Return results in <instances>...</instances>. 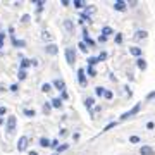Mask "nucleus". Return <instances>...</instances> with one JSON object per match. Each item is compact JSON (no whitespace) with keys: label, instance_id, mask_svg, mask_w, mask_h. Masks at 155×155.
Here are the masks:
<instances>
[{"label":"nucleus","instance_id":"a211bd4d","mask_svg":"<svg viewBox=\"0 0 155 155\" xmlns=\"http://www.w3.org/2000/svg\"><path fill=\"white\" fill-rule=\"evenodd\" d=\"M136 66H138L140 69H141V71H145V69H147V61H145V59H141V57H140L138 61H136Z\"/></svg>","mask_w":155,"mask_h":155},{"label":"nucleus","instance_id":"cd10ccee","mask_svg":"<svg viewBox=\"0 0 155 155\" xmlns=\"http://www.w3.org/2000/svg\"><path fill=\"white\" fill-rule=\"evenodd\" d=\"M12 43H14V47H24V45H26L22 40H16L14 36H12Z\"/></svg>","mask_w":155,"mask_h":155},{"label":"nucleus","instance_id":"de8ad7c7","mask_svg":"<svg viewBox=\"0 0 155 155\" xmlns=\"http://www.w3.org/2000/svg\"><path fill=\"white\" fill-rule=\"evenodd\" d=\"M29 155H38V152H35V150H31V152H29Z\"/></svg>","mask_w":155,"mask_h":155},{"label":"nucleus","instance_id":"37998d69","mask_svg":"<svg viewBox=\"0 0 155 155\" xmlns=\"http://www.w3.org/2000/svg\"><path fill=\"white\" fill-rule=\"evenodd\" d=\"M61 4H62V5H64V7H67V5H71V2H69V0H62Z\"/></svg>","mask_w":155,"mask_h":155},{"label":"nucleus","instance_id":"4c0bfd02","mask_svg":"<svg viewBox=\"0 0 155 155\" xmlns=\"http://www.w3.org/2000/svg\"><path fill=\"white\" fill-rule=\"evenodd\" d=\"M57 147H59V141H57V140L50 141V148H57Z\"/></svg>","mask_w":155,"mask_h":155},{"label":"nucleus","instance_id":"a19ab883","mask_svg":"<svg viewBox=\"0 0 155 155\" xmlns=\"http://www.w3.org/2000/svg\"><path fill=\"white\" fill-rule=\"evenodd\" d=\"M5 114H7V109H5V107H0V117L5 116Z\"/></svg>","mask_w":155,"mask_h":155},{"label":"nucleus","instance_id":"dca6fc26","mask_svg":"<svg viewBox=\"0 0 155 155\" xmlns=\"http://www.w3.org/2000/svg\"><path fill=\"white\" fill-rule=\"evenodd\" d=\"M134 38H136V40H145V38H147V31H143V29H138V31L134 33Z\"/></svg>","mask_w":155,"mask_h":155},{"label":"nucleus","instance_id":"a18cd8bd","mask_svg":"<svg viewBox=\"0 0 155 155\" xmlns=\"http://www.w3.org/2000/svg\"><path fill=\"white\" fill-rule=\"evenodd\" d=\"M98 41H100V43H105V41H107V38H105V36H102V35H100V38H98Z\"/></svg>","mask_w":155,"mask_h":155},{"label":"nucleus","instance_id":"f704fd0d","mask_svg":"<svg viewBox=\"0 0 155 155\" xmlns=\"http://www.w3.org/2000/svg\"><path fill=\"white\" fill-rule=\"evenodd\" d=\"M41 38H43V40H50V38H52V35H50L48 31H43V33H41Z\"/></svg>","mask_w":155,"mask_h":155},{"label":"nucleus","instance_id":"49530a36","mask_svg":"<svg viewBox=\"0 0 155 155\" xmlns=\"http://www.w3.org/2000/svg\"><path fill=\"white\" fill-rule=\"evenodd\" d=\"M5 38V33H2V31H0V40H4Z\"/></svg>","mask_w":155,"mask_h":155},{"label":"nucleus","instance_id":"2f4dec72","mask_svg":"<svg viewBox=\"0 0 155 155\" xmlns=\"http://www.w3.org/2000/svg\"><path fill=\"white\" fill-rule=\"evenodd\" d=\"M29 19H31V16H29V14H24V16L21 17V22H22V24H28Z\"/></svg>","mask_w":155,"mask_h":155},{"label":"nucleus","instance_id":"6ab92c4d","mask_svg":"<svg viewBox=\"0 0 155 155\" xmlns=\"http://www.w3.org/2000/svg\"><path fill=\"white\" fill-rule=\"evenodd\" d=\"M84 72L88 74V76H91V78H95L97 76V71H95V67H91V66H88L86 69H84Z\"/></svg>","mask_w":155,"mask_h":155},{"label":"nucleus","instance_id":"9b49d317","mask_svg":"<svg viewBox=\"0 0 155 155\" xmlns=\"http://www.w3.org/2000/svg\"><path fill=\"white\" fill-rule=\"evenodd\" d=\"M64 28H66L67 33H72V31H74V22H72L71 19H66V21H64Z\"/></svg>","mask_w":155,"mask_h":155},{"label":"nucleus","instance_id":"72a5a7b5","mask_svg":"<svg viewBox=\"0 0 155 155\" xmlns=\"http://www.w3.org/2000/svg\"><path fill=\"white\" fill-rule=\"evenodd\" d=\"M104 97H105V98H107V100H110V98H112V97H114V93H112L110 90H105V93H104Z\"/></svg>","mask_w":155,"mask_h":155},{"label":"nucleus","instance_id":"5701e85b","mask_svg":"<svg viewBox=\"0 0 155 155\" xmlns=\"http://www.w3.org/2000/svg\"><path fill=\"white\" fill-rule=\"evenodd\" d=\"M104 93H105V88H104V86H97V88H95V95H97V97H104Z\"/></svg>","mask_w":155,"mask_h":155},{"label":"nucleus","instance_id":"4be33fe9","mask_svg":"<svg viewBox=\"0 0 155 155\" xmlns=\"http://www.w3.org/2000/svg\"><path fill=\"white\" fill-rule=\"evenodd\" d=\"M67 148H69V145H67V143H62V145H59V147H57V152H55V153L61 155L62 152H66Z\"/></svg>","mask_w":155,"mask_h":155},{"label":"nucleus","instance_id":"a878e982","mask_svg":"<svg viewBox=\"0 0 155 155\" xmlns=\"http://www.w3.org/2000/svg\"><path fill=\"white\" fill-rule=\"evenodd\" d=\"M50 110H52V104H50V102H45L43 104V114H50Z\"/></svg>","mask_w":155,"mask_h":155},{"label":"nucleus","instance_id":"8fccbe9b","mask_svg":"<svg viewBox=\"0 0 155 155\" xmlns=\"http://www.w3.org/2000/svg\"><path fill=\"white\" fill-rule=\"evenodd\" d=\"M0 124H4V119H2V117H0Z\"/></svg>","mask_w":155,"mask_h":155},{"label":"nucleus","instance_id":"0eeeda50","mask_svg":"<svg viewBox=\"0 0 155 155\" xmlns=\"http://www.w3.org/2000/svg\"><path fill=\"white\" fill-rule=\"evenodd\" d=\"M45 52H47L48 55H57V54H59V47H57L55 43H50V45H47Z\"/></svg>","mask_w":155,"mask_h":155},{"label":"nucleus","instance_id":"ddd939ff","mask_svg":"<svg viewBox=\"0 0 155 155\" xmlns=\"http://www.w3.org/2000/svg\"><path fill=\"white\" fill-rule=\"evenodd\" d=\"M29 66H31V61H29V59H21V64H19V69H21V71H24V69L29 67Z\"/></svg>","mask_w":155,"mask_h":155},{"label":"nucleus","instance_id":"2eb2a0df","mask_svg":"<svg viewBox=\"0 0 155 155\" xmlns=\"http://www.w3.org/2000/svg\"><path fill=\"white\" fill-rule=\"evenodd\" d=\"M40 147H43V148H48V147H50V140L47 138V136H41V138H40Z\"/></svg>","mask_w":155,"mask_h":155},{"label":"nucleus","instance_id":"7ed1b4c3","mask_svg":"<svg viewBox=\"0 0 155 155\" xmlns=\"http://www.w3.org/2000/svg\"><path fill=\"white\" fill-rule=\"evenodd\" d=\"M140 109H141V104H136V105H134L129 112H124V114H122V116H121V121H126V119H129V117L136 116V114L140 112Z\"/></svg>","mask_w":155,"mask_h":155},{"label":"nucleus","instance_id":"f03ea898","mask_svg":"<svg viewBox=\"0 0 155 155\" xmlns=\"http://www.w3.org/2000/svg\"><path fill=\"white\" fill-rule=\"evenodd\" d=\"M66 61L69 66H72L76 62V50L72 48V47H67L66 48Z\"/></svg>","mask_w":155,"mask_h":155},{"label":"nucleus","instance_id":"f3484780","mask_svg":"<svg viewBox=\"0 0 155 155\" xmlns=\"http://www.w3.org/2000/svg\"><path fill=\"white\" fill-rule=\"evenodd\" d=\"M112 33H114V31H112L110 26H104V28H102V36H105V38H107V36L112 35Z\"/></svg>","mask_w":155,"mask_h":155},{"label":"nucleus","instance_id":"c9c22d12","mask_svg":"<svg viewBox=\"0 0 155 155\" xmlns=\"http://www.w3.org/2000/svg\"><path fill=\"white\" fill-rule=\"evenodd\" d=\"M129 141L131 143H140V136H129Z\"/></svg>","mask_w":155,"mask_h":155},{"label":"nucleus","instance_id":"f257e3e1","mask_svg":"<svg viewBox=\"0 0 155 155\" xmlns=\"http://www.w3.org/2000/svg\"><path fill=\"white\" fill-rule=\"evenodd\" d=\"M16 126H17L16 116H9V117H7V121H5V131L9 134H12L14 131H16Z\"/></svg>","mask_w":155,"mask_h":155},{"label":"nucleus","instance_id":"20e7f679","mask_svg":"<svg viewBox=\"0 0 155 155\" xmlns=\"http://www.w3.org/2000/svg\"><path fill=\"white\" fill-rule=\"evenodd\" d=\"M28 141H29L28 136H21V138L17 140V150L19 152H24V150L28 148Z\"/></svg>","mask_w":155,"mask_h":155},{"label":"nucleus","instance_id":"6e6552de","mask_svg":"<svg viewBox=\"0 0 155 155\" xmlns=\"http://www.w3.org/2000/svg\"><path fill=\"white\" fill-rule=\"evenodd\" d=\"M83 43L86 45V47H88V45H90V47H95V41L90 38V35H88V31H86V28L83 29Z\"/></svg>","mask_w":155,"mask_h":155},{"label":"nucleus","instance_id":"b1692460","mask_svg":"<svg viewBox=\"0 0 155 155\" xmlns=\"http://www.w3.org/2000/svg\"><path fill=\"white\" fill-rule=\"evenodd\" d=\"M98 57H90V59H88V66H91V67H95V66H97V64H98Z\"/></svg>","mask_w":155,"mask_h":155},{"label":"nucleus","instance_id":"ea45409f","mask_svg":"<svg viewBox=\"0 0 155 155\" xmlns=\"http://www.w3.org/2000/svg\"><path fill=\"white\" fill-rule=\"evenodd\" d=\"M116 43H122V35H116Z\"/></svg>","mask_w":155,"mask_h":155},{"label":"nucleus","instance_id":"58836bf2","mask_svg":"<svg viewBox=\"0 0 155 155\" xmlns=\"http://www.w3.org/2000/svg\"><path fill=\"white\" fill-rule=\"evenodd\" d=\"M17 90H19V84H16V83H14V84H11V91H14V93H16Z\"/></svg>","mask_w":155,"mask_h":155},{"label":"nucleus","instance_id":"f8f14e48","mask_svg":"<svg viewBox=\"0 0 155 155\" xmlns=\"http://www.w3.org/2000/svg\"><path fill=\"white\" fill-rule=\"evenodd\" d=\"M129 54L140 59V57H141V48H140V47H131V48H129Z\"/></svg>","mask_w":155,"mask_h":155},{"label":"nucleus","instance_id":"bb28decb","mask_svg":"<svg viewBox=\"0 0 155 155\" xmlns=\"http://www.w3.org/2000/svg\"><path fill=\"white\" fill-rule=\"evenodd\" d=\"M24 116L35 117V116H36V112H35V109H24Z\"/></svg>","mask_w":155,"mask_h":155},{"label":"nucleus","instance_id":"79ce46f5","mask_svg":"<svg viewBox=\"0 0 155 155\" xmlns=\"http://www.w3.org/2000/svg\"><path fill=\"white\" fill-rule=\"evenodd\" d=\"M59 134H61L62 138H64V136L67 134V129H61V131H59Z\"/></svg>","mask_w":155,"mask_h":155},{"label":"nucleus","instance_id":"c03bdc74","mask_svg":"<svg viewBox=\"0 0 155 155\" xmlns=\"http://www.w3.org/2000/svg\"><path fill=\"white\" fill-rule=\"evenodd\" d=\"M155 98V91H152V93H148V97H147V100H152Z\"/></svg>","mask_w":155,"mask_h":155},{"label":"nucleus","instance_id":"423d86ee","mask_svg":"<svg viewBox=\"0 0 155 155\" xmlns=\"http://www.w3.org/2000/svg\"><path fill=\"white\" fill-rule=\"evenodd\" d=\"M78 81H79V84H81V86H84V84H86V72H84L83 67H81V69H78Z\"/></svg>","mask_w":155,"mask_h":155},{"label":"nucleus","instance_id":"473e14b6","mask_svg":"<svg viewBox=\"0 0 155 155\" xmlns=\"http://www.w3.org/2000/svg\"><path fill=\"white\" fill-rule=\"evenodd\" d=\"M78 47H79V48H81V52H84V54H88V47H86V45L83 43V41H79V45H78Z\"/></svg>","mask_w":155,"mask_h":155},{"label":"nucleus","instance_id":"e433bc0d","mask_svg":"<svg viewBox=\"0 0 155 155\" xmlns=\"http://www.w3.org/2000/svg\"><path fill=\"white\" fill-rule=\"evenodd\" d=\"M105 59H107V52H102V54L98 55V61L102 62V61H105Z\"/></svg>","mask_w":155,"mask_h":155},{"label":"nucleus","instance_id":"393cba45","mask_svg":"<svg viewBox=\"0 0 155 155\" xmlns=\"http://www.w3.org/2000/svg\"><path fill=\"white\" fill-rule=\"evenodd\" d=\"M41 91H43V93L52 91V84H50V83H43V84H41Z\"/></svg>","mask_w":155,"mask_h":155},{"label":"nucleus","instance_id":"4468645a","mask_svg":"<svg viewBox=\"0 0 155 155\" xmlns=\"http://www.w3.org/2000/svg\"><path fill=\"white\" fill-rule=\"evenodd\" d=\"M50 104H52V107H54V109H61V107H62V100L57 97V98H52V102H50Z\"/></svg>","mask_w":155,"mask_h":155},{"label":"nucleus","instance_id":"aec40b11","mask_svg":"<svg viewBox=\"0 0 155 155\" xmlns=\"http://www.w3.org/2000/svg\"><path fill=\"white\" fill-rule=\"evenodd\" d=\"M35 5H36V12H41V11H43V7H45V2H43V0H36V2H35Z\"/></svg>","mask_w":155,"mask_h":155},{"label":"nucleus","instance_id":"9d476101","mask_svg":"<svg viewBox=\"0 0 155 155\" xmlns=\"http://www.w3.org/2000/svg\"><path fill=\"white\" fill-rule=\"evenodd\" d=\"M114 9L119 12H124L126 11V2H122V0H117V2H114Z\"/></svg>","mask_w":155,"mask_h":155},{"label":"nucleus","instance_id":"39448f33","mask_svg":"<svg viewBox=\"0 0 155 155\" xmlns=\"http://www.w3.org/2000/svg\"><path fill=\"white\" fill-rule=\"evenodd\" d=\"M52 86H55L59 91H66V81L64 79H61V78H57V79H54V83H52Z\"/></svg>","mask_w":155,"mask_h":155},{"label":"nucleus","instance_id":"3c124183","mask_svg":"<svg viewBox=\"0 0 155 155\" xmlns=\"http://www.w3.org/2000/svg\"><path fill=\"white\" fill-rule=\"evenodd\" d=\"M54 155H59V153H54Z\"/></svg>","mask_w":155,"mask_h":155},{"label":"nucleus","instance_id":"7c9ffc66","mask_svg":"<svg viewBox=\"0 0 155 155\" xmlns=\"http://www.w3.org/2000/svg\"><path fill=\"white\" fill-rule=\"evenodd\" d=\"M117 126V122H110V124H107L104 129H102V133H105V131H109V129H112V127H116Z\"/></svg>","mask_w":155,"mask_h":155},{"label":"nucleus","instance_id":"1a4fd4ad","mask_svg":"<svg viewBox=\"0 0 155 155\" xmlns=\"http://www.w3.org/2000/svg\"><path fill=\"white\" fill-rule=\"evenodd\" d=\"M140 155H155V150L148 145H143L141 148H140Z\"/></svg>","mask_w":155,"mask_h":155},{"label":"nucleus","instance_id":"09e8293b","mask_svg":"<svg viewBox=\"0 0 155 155\" xmlns=\"http://www.w3.org/2000/svg\"><path fill=\"white\" fill-rule=\"evenodd\" d=\"M0 48H4V40H0Z\"/></svg>","mask_w":155,"mask_h":155},{"label":"nucleus","instance_id":"c756f323","mask_svg":"<svg viewBox=\"0 0 155 155\" xmlns=\"http://www.w3.org/2000/svg\"><path fill=\"white\" fill-rule=\"evenodd\" d=\"M26 76H28V74H26V71H21V69H19V72H17V78H19V81L26 79Z\"/></svg>","mask_w":155,"mask_h":155},{"label":"nucleus","instance_id":"c85d7f7f","mask_svg":"<svg viewBox=\"0 0 155 155\" xmlns=\"http://www.w3.org/2000/svg\"><path fill=\"white\" fill-rule=\"evenodd\" d=\"M72 5L76 7V9H83V7H84V2H81V0H74V2H72Z\"/></svg>","mask_w":155,"mask_h":155},{"label":"nucleus","instance_id":"412c9836","mask_svg":"<svg viewBox=\"0 0 155 155\" xmlns=\"http://www.w3.org/2000/svg\"><path fill=\"white\" fill-rule=\"evenodd\" d=\"M93 104H95L93 97H88V98L84 100V107H86V109H91V107H93Z\"/></svg>","mask_w":155,"mask_h":155}]
</instances>
